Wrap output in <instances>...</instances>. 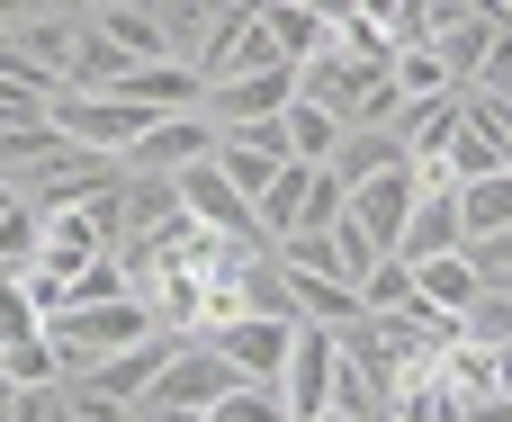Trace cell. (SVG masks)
<instances>
[{"label": "cell", "mask_w": 512, "mask_h": 422, "mask_svg": "<svg viewBox=\"0 0 512 422\" xmlns=\"http://www.w3.org/2000/svg\"><path fill=\"white\" fill-rule=\"evenodd\" d=\"M423 297H414V270L405 261H378L369 279H360V315H414Z\"/></svg>", "instance_id": "19"}, {"label": "cell", "mask_w": 512, "mask_h": 422, "mask_svg": "<svg viewBox=\"0 0 512 422\" xmlns=\"http://www.w3.org/2000/svg\"><path fill=\"white\" fill-rule=\"evenodd\" d=\"M396 162H405V153H396V135H387V126H342V144H333V162H324V171H333L342 189H360V180H378V171H396Z\"/></svg>", "instance_id": "16"}, {"label": "cell", "mask_w": 512, "mask_h": 422, "mask_svg": "<svg viewBox=\"0 0 512 422\" xmlns=\"http://www.w3.org/2000/svg\"><path fill=\"white\" fill-rule=\"evenodd\" d=\"M54 135L63 144H81V153H99V162H126V144L153 126L144 108H126V99H81V90H54Z\"/></svg>", "instance_id": "4"}, {"label": "cell", "mask_w": 512, "mask_h": 422, "mask_svg": "<svg viewBox=\"0 0 512 422\" xmlns=\"http://www.w3.org/2000/svg\"><path fill=\"white\" fill-rule=\"evenodd\" d=\"M0 36H9V9H0Z\"/></svg>", "instance_id": "27"}, {"label": "cell", "mask_w": 512, "mask_h": 422, "mask_svg": "<svg viewBox=\"0 0 512 422\" xmlns=\"http://www.w3.org/2000/svg\"><path fill=\"white\" fill-rule=\"evenodd\" d=\"M459 342H477V351H504V342H512V297H504V288H486V297L459 315Z\"/></svg>", "instance_id": "20"}, {"label": "cell", "mask_w": 512, "mask_h": 422, "mask_svg": "<svg viewBox=\"0 0 512 422\" xmlns=\"http://www.w3.org/2000/svg\"><path fill=\"white\" fill-rule=\"evenodd\" d=\"M234 387H243V378H234L207 342H171V369L153 378V396H144L135 414H198V422H207V405H225Z\"/></svg>", "instance_id": "3"}, {"label": "cell", "mask_w": 512, "mask_h": 422, "mask_svg": "<svg viewBox=\"0 0 512 422\" xmlns=\"http://www.w3.org/2000/svg\"><path fill=\"white\" fill-rule=\"evenodd\" d=\"M207 422H288V414H279V387H234L225 405H207Z\"/></svg>", "instance_id": "22"}, {"label": "cell", "mask_w": 512, "mask_h": 422, "mask_svg": "<svg viewBox=\"0 0 512 422\" xmlns=\"http://www.w3.org/2000/svg\"><path fill=\"white\" fill-rule=\"evenodd\" d=\"M90 27H99L126 63H171V45H162V9H144V0H99Z\"/></svg>", "instance_id": "12"}, {"label": "cell", "mask_w": 512, "mask_h": 422, "mask_svg": "<svg viewBox=\"0 0 512 422\" xmlns=\"http://www.w3.org/2000/svg\"><path fill=\"white\" fill-rule=\"evenodd\" d=\"M279 144H288V162H297V171H324V162H333V144H342V117H333V108H315V99H288V108H279Z\"/></svg>", "instance_id": "13"}, {"label": "cell", "mask_w": 512, "mask_h": 422, "mask_svg": "<svg viewBox=\"0 0 512 422\" xmlns=\"http://www.w3.org/2000/svg\"><path fill=\"white\" fill-rule=\"evenodd\" d=\"M333 369H342L333 333H324V324H297V333H288V369H279V414L288 422H324L333 414Z\"/></svg>", "instance_id": "5"}, {"label": "cell", "mask_w": 512, "mask_h": 422, "mask_svg": "<svg viewBox=\"0 0 512 422\" xmlns=\"http://www.w3.org/2000/svg\"><path fill=\"white\" fill-rule=\"evenodd\" d=\"M441 252H459V207H450V198H423V207L405 216L396 261H405V270H423V261H441Z\"/></svg>", "instance_id": "17"}, {"label": "cell", "mask_w": 512, "mask_h": 422, "mask_svg": "<svg viewBox=\"0 0 512 422\" xmlns=\"http://www.w3.org/2000/svg\"><path fill=\"white\" fill-rule=\"evenodd\" d=\"M261 27H270V45H279L288 72L333 45V9H324V0H261Z\"/></svg>", "instance_id": "11"}, {"label": "cell", "mask_w": 512, "mask_h": 422, "mask_svg": "<svg viewBox=\"0 0 512 422\" xmlns=\"http://www.w3.org/2000/svg\"><path fill=\"white\" fill-rule=\"evenodd\" d=\"M504 18V9H495ZM477 99H512V18L495 27V45H486V63H477V81H468Z\"/></svg>", "instance_id": "21"}, {"label": "cell", "mask_w": 512, "mask_h": 422, "mask_svg": "<svg viewBox=\"0 0 512 422\" xmlns=\"http://www.w3.org/2000/svg\"><path fill=\"white\" fill-rule=\"evenodd\" d=\"M234 306H243V315H261V324H288V333L306 324V315H297V279H288L270 252H261V261H243V279H234Z\"/></svg>", "instance_id": "15"}, {"label": "cell", "mask_w": 512, "mask_h": 422, "mask_svg": "<svg viewBox=\"0 0 512 422\" xmlns=\"http://www.w3.org/2000/svg\"><path fill=\"white\" fill-rule=\"evenodd\" d=\"M504 18H512V9H504Z\"/></svg>", "instance_id": "28"}, {"label": "cell", "mask_w": 512, "mask_h": 422, "mask_svg": "<svg viewBox=\"0 0 512 422\" xmlns=\"http://www.w3.org/2000/svg\"><path fill=\"white\" fill-rule=\"evenodd\" d=\"M9 422H72V396H63V378H54V387H18Z\"/></svg>", "instance_id": "24"}, {"label": "cell", "mask_w": 512, "mask_h": 422, "mask_svg": "<svg viewBox=\"0 0 512 422\" xmlns=\"http://www.w3.org/2000/svg\"><path fill=\"white\" fill-rule=\"evenodd\" d=\"M9 405H18V387H9V369H0V422H9Z\"/></svg>", "instance_id": "26"}, {"label": "cell", "mask_w": 512, "mask_h": 422, "mask_svg": "<svg viewBox=\"0 0 512 422\" xmlns=\"http://www.w3.org/2000/svg\"><path fill=\"white\" fill-rule=\"evenodd\" d=\"M495 27H504V18H495L486 0H441V27H432V54H441L450 90H468V81H477V63H486Z\"/></svg>", "instance_id": "8"}, {"label": "cell", "mask_w": 512, "mask_h": 422, "mask_svg": "<svg viewBox=\"0 0 512 422\" xmlns=\"http://www.w3.org/2000/svg\"><path fill=\"white\" fill-rule=\"evenodd\" d=\"M162 369H171V333H144L135 351H117V360L81 369L72 387H81V396H99V405H126V414H135V405L153 396V378H162Z\"/></svg>", "instance_id": "7"}, {"label": "cell", "mask_w": 512, "mask_h": 422, "mask_svg": "<svg viewBox=\"0 0 512 422\" xmlns=\"http://www.w3.org/2000/svg\"><path fill=\"white\" fill-rule=\"evenodd\" d=\"M423 207V189H414V171L396 162V171H378V180H360V189H342V225L378 252V261H396V243H405V216Z\"/></svg>", "instance_id": "2"}, {"label": "cell", "mask_w": 512, "mask_h": 422, "mask_svg": "<svg viewBox=\"0 0 512 422\" xmlns=\"http://www.w3.org/2000/svg\"><path fill=\"white\" fill-rule=\"evenodd\" d=\"M144 333H153L144 297H99V306H63V315H45V342H54L63 378H81V369H99V360L135 351Z\"/></svg>", "instance_id": "1"}, {"label": "cell", "mask_w": 512, "mask_h": 422, "mask_svg": "<svg viewBox=\"0 0 512 422\" xmlns=\"http://www.w3.org/2000/svg\"><path fill=\"white\" fill-rule=\"evenodd\" d=\"M243 387H279V369H288V324H261V315H234L216 342H207Z\"/></svg>", "instance_id": "9"}, {"label": "cell", "mask_w": 512, "mask_h": 422, "mask_svg": "<svg viewBox=\"0 0 512 422\" xmlns=\"http://www.w3.org/2000/svg\"><path fill=\"white\" fill-rule=\"evenodd\" d=\"M207 153H216V126L189 108V117H153V126L126 144V162H117V171H135V180H180V171H198Z\"/></svg>", "instance_id": "6"}, {"label": "cell", "mask_w": 512, "mask_h": 422, "mask_svg": "<svg viewBox=\"0 0 512 422\" xmlns=\"http://www.w3.org/2000/svg\"><path fill=\"white\" fill-rule=\"evenodd\" d=\"M414 297H423V315H441V324H459L486 288H477V270H468V252H441V261H423L414 270Z\"/></svg>", "instance_id": "14"}, {"label": "cell", "mask_w": 512, "mask_h": 422, "mask_svg": "<svg viewBox=\"0 0 512 422\" xmlns=\"http://www.w3.org/2000/svg\"><path fill=\"white\" fill-rule=\"evenodd\" d=\"M108 99H126V108H144V117H189V108H207V81H198L189 63H135Z\"/></svg>", "instance_id": "10"}, {"label": "cell", "mask_w": 512, "mask_h": 422, "mask_svg": "<svg viewBox=\"0 0 512 422\" xmlns=\"http://www.w3.org/2000/svg\"><path fill=\"white\" fill-rule=\"evenodd\" d=\"M468 252V270H477V288H512V234H486V243H459Z\"/></svg>", "instance_id": "23"}, {"label": "cell", "mask_w": 512, "mask_h": 422, "mask_svg": "<svg viewBox=\"0 0 512 422\" xmlns=\"http://www.w3.org/2000/svg\"><path fill=\"white\" fill-rule=\"evenodd\" d=\"M450 207H459V243H486V234H512V171L477 180V189H459Z\"/></svg>", "instance_id": "18"}, {"label": "cell", "mask_w": 512, "mask_h": 422, "mask_svg": "<svg viewBox=\"0 0 512 422\" xmlns=\"http://www.w3.org/2000/svg\"><path fill=\"white\" fill-rule=\"evenodd\" d=\"M495 396H504V405H512V342H504V351H495Z\"/></svg>", "instance_id": "25"}]
</instances>
